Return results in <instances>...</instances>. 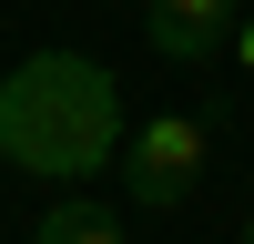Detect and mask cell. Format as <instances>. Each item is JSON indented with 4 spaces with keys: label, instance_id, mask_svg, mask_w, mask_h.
Here are the masks:
<instances>
[{
    "label": "cell",
    "instance_id": "1",
    "mask_svg": "<svg viewBox=\"0 0 254 244\" xmlns=\"http://www.w3.org/2000/svg\"><path fill=\"white\" fill-rule=\"evenodd\" d=\"M122 92L92 51H31L0 81V153L31 183H92L102 163H122Z\"/></svg>",
    "mask_w": 254,
    "mask_h": 244
},
{
    "label": "cell",
    "instance_id": "2",
    "mask_svg": "<svg viewBox=\"0 0 254 244\" xmlns=\"http://www.w3.org/2000/svg\"><path fill=\"white\" fill-rule=\"evenodd\" d=\"M203 163H214V122L203 112H153V122L122 132V193L142 214H173V203H193Z\"/></svg>",
    "mask_w": 254,
    "mask_h": 244
},
{
    "label": "cell",
    "instance_id": "3",
    "mask_svg": "<svg viewBox=\"0 0 254 244\" xmlns=\"http://www.w3.org/2000/svg\"><path fill=\"white\" fill-rule=\"evenodd\" d=\"M234 31H244V0H153L142 10L153 61H214V51H234Z\"/></svg>",
    "mask_w": 254,
    "mask_h": 244
},
{
    "label": "cell",
    "instance_id": "4",
    "mask_svg": "<svg viewBox=\"0 0 254 244\" xmlns=\"http://www.w3.org/2000/svg\"><path fill=\"white\" fill-rule=\"evenodd\" d=\"M31 244H122V214H112V203H92V193H61V203H41Z\"/></svg>",
    "mask_w": 254,
    "mask_h": 244
},
{
    "label": "cell",
    "instance_id": "5",
    "mask_svg": "<svg viewBox=\"0 0 254 244\" xmlns=\"http://www.w3.org/2000/svg\"><path fill=\"white\" fill-rule=\"evenodd\" d=\"M234 51H244V61H254V20H244V31H234Z\"/></svg>",
    "mask_w": 254,
    "mask_h": 244
},
{
    "label": "cell",
    "instance_id": "6",
    "mask_svg": "<svg viewBox=\"0 0 254 244\" xmlns=\"http://www.w3.org/2000/svg\"><path fill=\"white\" fill-rule=\"evenodd\" d=\"M244 244H254V214H244Z\"/></svg>",
    "mask_w": 254,
    "mask_h": 244
}]
</instances>
